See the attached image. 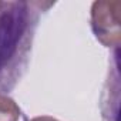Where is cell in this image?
Here are the masks:
<instances>
[{
  "label": "cell",
  "instance_id": "cell-2",
  "mask_svg": "<svg viewBox=\"0 0 121 121\" xmlns=\"http://www.w3.org/2000/svg\"><path fill=\"white\" fill-rule=\"evenodd\" d=\"M121 2L100 0L94 2L90 12L91 30L95 39L108 48H118L121 43Z\"/></svg>",
  "mask_w": 121,
  "mask_h": 121
},
{
  "label": "cell",
  "instance_id": "cell-4",
  "mask_svg": "<svg viewBox=\"0 0 121 121\" xmlns=\"http://www.w3.org/2000/svg\"><path fill=\"white\" fill-rule=\"evenodd\" d=\"M26 121H60V120L53 118L50 115H40V117H34V118H30V120H26Z\"/></svg>",
  "mask_w": 121,
  "mask_h": 121
},
{
  "label": "cell",
  "instance_id": "cell-1",
  "mask_svg": "<svg viewBox=\"0 0 121 121\" xmlns=\"http://www.w3.org/2000/svg\"><path fill=\"white\" fill-rule=\"evenodd\" d=\"M51 2H4L0 10V93L10 91L27 70L40 17Z\"/></svg>",
  "mask_w": 121,
  "mask_h": 121
},
{
  "label": "cell",
  "instance_id": "cell-3",
  "mask_svg": "<svg viewBox=\"0 0 121 121\" xmlns=\"http://www.w3.org/2000/svg\"><path fill=\"white\" fill-rule=\"evenodd\" d=\"M22 110L19 104L7 94L0 93V121H19Z\"/></svg>",
  "mask_w": 121,
  "mask_h": 121
},
{
  "label": "cell",
  "instance_id": "cell-5",
  "mask_svg": "<svg viewBox=\"0 0 121 121\" xmlns=\"http://www.w3.org/2000/svg\"><path fill=\"white\" fill-rule=\"evenodd\" d=\"M3 3L4 2H0V10H2V7H3Z\"/></svg>",
  "mask_w": 121,
  "mask_h": 121
}]
</instances>
